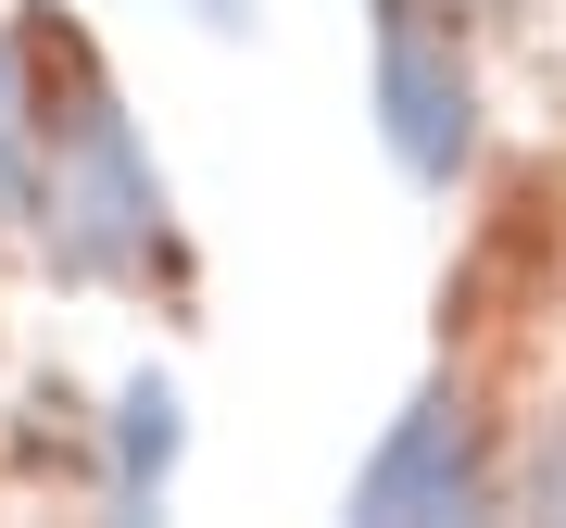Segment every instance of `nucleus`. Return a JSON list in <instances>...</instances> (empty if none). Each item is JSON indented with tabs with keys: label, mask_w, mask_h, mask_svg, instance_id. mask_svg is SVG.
<instances>
[{
	"label": "nucleus",
	"mask_w": 566,
	"mask_h": 528,
	"mask_svg": "<svg viewBox=\"0 0 566 528\" xmlns=\"http://www.w3.org/2000/svg\"><path fill=\"white\" fill-rule=\"evenodd\" d=\"M39 240H51V264L76 289H151V277H177V202H164V163H151L139 126H126L114 88H88V102L51 126Z\"/></svg>",
	"instance_id": "1"
},
{
	"label": "nucleus",
	"mask_w": 566,
	"mask_h": 528,
	"mask_svg": "<svg viewBox=\"0 0 566 528\" xmlns=\"http://www.w3.org/2000/svg\"><path fill=\"white\" fill-rule=\"evenodd\" d=\"M177 13L202 25V39H252V25H264V0H177Z\"/></svg>",
	"instance_id": "6"
},
{
	"label": "nucleus",
	"mask_w": 566,
	"mask_h": 528,
	"mask_svg": "<svg viewBox=\"0 0 566 528\" xmlns=\"http://www.w3.org/2000/svg\"><path fill=\"white\" fill-rule=\"evenodd\" d=\"M365 102H378V151L416 189H453L479 163V63L453 39V0H378V25H365Z\"/></svg>",
	"instance_id": "2"
},
{
	"label": "nucleus",
	"mask_w": 566,
	"mask_h": 528,
	"mask_svg": "<svg viewBox=\"0 0 566 528\" xmlns=\"http://www.w3.org/2000/svg\"><path fill=\"white\" fill-rule=\"evenodd\" d=\"M39 163H51V114L25 88V51L0 39V214H39Z\"/></svg>",
	"instance_id": "5"
},
{
	"label": "nucleus",
	"mask_w": 566,
	"mask_h": 528,
	"mask_svg": "<svg viewBox=\"0 0 566 528\" xmlns=\"http://www.w3.org/2000/svg\"><path fill=\"white\" fill-rule=\"evenodd\" d=\"M453 13H516V0H453Z\"/></svg>",
	"instance_id": "7"
},
{
	"label": "nucleus",
	"mask_w": 566,
	"mask_h": 528,
	"mask_svg": "<svg viewBox=\"0 0 566 528\" xmlns=\"http://www.w3.org/2000/svg\"><path fill=\"white\" fill-rule=\"evenodd\" d=\"M491 504V427L453 378H428L403 415L378 427V453L353 466V516L403 528V516H479Z\"/></svg>",
	"instance_id": "3"
},
{
	"label": "nucleus",
	"mask_w": 566,
	"mask_h": 528,
	"mask_svg": "<svg viewBox=\"0 0 566 528\" xmlns=\"http://www.w3.org/2000/svg\"><path fill=\"white\" fill-rule=\"evenodd\" d=\"M177 466H189V403H177L164 366H139L114 390V415H102V504L114 516H164Z\"/></svg>",
	"instance_id": "4"
}]
</instances>
